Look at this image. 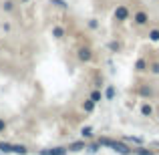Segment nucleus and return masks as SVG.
I'll return each mask as SVG.
<instances>
[{
    "label": "nucleus",
    "instance_id": "f257e3e1",
    "mask_svg": "<svg viewBox=\"0 0 159 155\" xmlns=\"http://www.w3.org/2000/svg\"><path fill=\"white\" fill-rule=\"evenodd\" d=\"M99 143L105 145V147L115 149V151H117V153H121V155H131V153H133V149L129 147L125 141H115V139H107V137H101V139H99Z\"/></svg>",
    "mask_w": 159,
    "mask_h": 155
},
{
    "label": "nucleus",
    "instance_id": "f03ea898",
    "mask_svg": "<svg viewBox=\"0 0 159 155\" xmlns=\"http://www.w3.org/2000/svg\"><path fill=\"white\" fill-rule=\"evenodd\" d=\"M77 58L81 62H91V61H93V51H91L89 47H81L77 51Z\"/></svg>",
    "mask_w": 159,
    "mask_h": 155
},
{
    "label": "nucleus",
    "instance_id": "7ed1b4c3",
    "mask_svg": "<svg viewBox=\"0 0 159 155\" xmlns=\"http://www.w3.org/2000/svg\"><path fill=\"white\" fill-rule=\"evenodd\" d=\"M129 18V8L127 6H117L115 8V20H119V22H125V20Z\"/></svg>",
    "mask_w": 159,
    "mask_h": 155
},
{
    "label": "nucleus",
    "instance_id": "20e7f679",
    "mask_svg": "<svg viewBox=\"0 0 159 155\" xmlns=\"http://www.w3.org/2000/svg\"><path fill=\"white\" fill-rule=\"evenodd\" d=\"M69 149L66 147H52V149H40L39 155H66Z\"/></svg>",
    "mask_w": 159,
    "mask_h": 155
},
{
    "label": "nucleus",
    "instance_id": "39448f33",
    "mask_svg": "<svg viewBox=\"0 0 159 155\" xmlns=\"http://www.w3.org/2000/svg\"><path fill=\"white\" fill-rule=\"evenodd\" d=\"M135 22L137 24H147L149 22V16H147V12H137V14H135Z\"/></svg>",
    "mask_w": 159,
    "mask_h": 155
},
{
    "label": "nucleus",
    "instance_id": "423d86ee",
    "mask_svg": "<svg viewBox=\"0 0 159 155\" xmlns=\"http://www.w3.org/2000/svg\"><path fill=\"white\" fill-rule=\"evenodd\" d=\"M66 149H69V151H73V153H77V151H83V149H85V143H83V141H75V143H70Z\"/></svg>",
    "mask_w": 159,
    "mask_h": 155
},
{
    "label": "nucleus",
    "instance_id": "0eeeda50",
    "mask_svg": "<svg viewBox=\"0 0 159 155\" xmlns=\"http://www.w3.org/2000/svg\"><path fill=\"white\" fill-rule=\"evenodd\" d=\"M95 105H97V103H95L93 99H87V101L83 103V111H87V113H93V111H95Z\"/></svg>",
    "mask_w": 159,
    "mask_h": 155
},
{
    "label": "nucleus",
    "instance_id": "6e6552de",
    "mask_svg": "<svg viewBox=\"0 0 159 155\" xmlns=\"http://www.w3.org/2000/svg\"><path fill=\"white\" fill-rule=\"evenodd\" d=\"M12 153H16V155H28V147H24V145H12Z\"/></svg>",
    "mask_w": 159,
    "mask_h": 155
},
{
    "label": "nucleus",
    "instance_id": "1a4fd4ad",
    "mask_svg": "<svg viewBox=\"0 0 159 155\" xmlns=\"http://www.w3.org/2000/svg\"><path fill=\"white\" fill-rule=\"evenodd\" d=\"M139 95H141V97H151V95H153V89H151V87H147V85H143L139 89Z\"/></svg>",
    "mask_w": 159,
    "mask_h": 155
},
{
    "label": "nucleus",
    "instance_id": "9d476101",
    "mask_svg": "<svg viewBox=\"0 0 159 155\" xmlns=\"http://www.w3.org/2000/svg\"><path fill=\"white\" fill-rule=\"evenodd\" d=\"M135 71H139V73H143V71H147V62H145L143 58H139V61L135 62Z\"/></svg>",
    "mask_w": 159,
    "mask_h": 155
},
{
    "label": "nucleus",
    "instance_id": "9b49d317",
    "mask_svg": "<svg viewBox=\"0 0 159 155\" xmlns=\"http://www.w3.org/2000/svg\"><path fill=\"white\" fill-rule=\"evenodd\" d=\"M141 113H143V115H145V117H149V115H151V113H153V109H151V105H147V103H143V105H141Z\"/></svg>",
    "mask_w": 159,
    "mask_h": 155
},
{
    "label": "nucleus",
    "instance_id": "f8f14e48",
    "mask_svg": "<svg viewBox=\"0 0 159 155\" xmlns=\"http://www.w3.org/2000/svg\"><path fill=\"white\" fill-rule=\"evenodd\" d=\"M51 4H54L57 8H62V10H66V8H69V4H66L65 0H51Z\"/></svg>",
    "mask_w": 159,
    "mask_h": 155
},
{
    "label": "nucleus",
    "instance_id": "ddd939ff",
    "mask_svg": "<svg viewBox=\"0 0 159 155\" xmlns=\"http://www.w3.org/2000/svg\"><path fill=\"white\" fill-rule=\"evenodd\" d=\"M52 36H57V39H62V36H65V28L54 26V28H52Z\"/></svg>",
    "mask_w": 159,
    "mask_h": 155
},
{
    "label": "nucleus",
    "instance_id": "4468645a",
    "mask_svg": "<svg viewBox=\"0 0 159 155\" xmlns=\"http://www.w3.org/2000/svg\"><path fill=\"white\" fill-rule=\"evenodd\" d=\"M0 151L2 153H12V143H0Z\"/></svg>",
    "mask_w": 159,
    "mask_h": 155
},
{
    "label": "nucleus",
    "instance_id": "2eb2a0df",
    "mask_svg": "<svg viewBox=\"0 0 159 155\" xmlns=\"http://www.w3.org/2000/svg\"><path fill=\"white\" fill-rule=\"evenodd\" d=\"M2 8H4L6 12H12V10H14V2H12V0H4Z\"/></svg>",
    "mask_w": 159,
    "mask_h": 155
},
{
    "label": "nucleus",
    "instance_id": "dca6fc26",
    "mask_svg": "<svg viewBox=\"0 0 159 155\" xmlns=\"http://www.w3.org/2000/svg\"><path fill=\"white\" fill-rule=\"evenodd\" d=\"M109 48H111L113 52H119L121 51V44L117 43V40H111V43H109Z\"/></svg>",
    "mask_w": 159,
    "mask_h": 155
},
{
    "label": "nucleus",
    "instance_id": "f3484780",
    "mask_svg": "<svg viewBox=\"0 0 159 155\" xmlns=\"http://www.w3.org/2000/svg\"><path fill=\"white\" fill-rule=\"evenodd\" d=\"M149 39H151L153 43H157V40H159V28H153V30L149 32Z\"/></svg>",
    "mask_w": 159,
    "mask_h": 155
},
{
    "label": "nucleus",
    "instance_id": "a211bd4d",
    "mask_svg": "<svg viewBox=\"0 0 159 155\" xmlns=\"http://www.w3.org/2000/svg\"><path fill=\"white\" fill-rule=\"evenodd\" d=\"M83 137H87V139H89V137H93V127H83Z\"/></svg>",
    "mask_w": 159,
    "mask_h": 155
},
{
    "label": "nucleus",
    "instance_id": "6ab92c4d",
    "mask_svg": "<svg viewBox=\"0 0 159 155\" xmlns=\"http://www.w3.org/2000/svg\"><path fill=\"white\" fill-rule=\"evenodd\" d=\"M89 99H93L95 103H99V101H101V93H99V91H93V93H91V97H89Z\"/></svg>",
    "mask_w": 159,
    "mask_h": 155
},
{
    "label": "nucleus",
    "instance_id": "aec40b11",
    "mask_svg": "<svg viewBox=\"0 0 159 155\" xmlns=\"http://www.w3.org/2000/svg\"><path fill=\"white\" fill-rule=\"evenodd\" d=\"M133 153H137V155H155V153H153V151H147V149H135V151H133Z\"/></svg>",
    "mask_w": 159,
    "mask_h": 155
},
{
    "label": "nucleus",
    "instance_id": "412c9836",
    "mask_svg": "<svg viewBox=\"0 0 159 155\" xmlns=\"http://www.w3.org/2000/svg\"><path fill=\"white\" fill-rule=\"evenodd\" d=\"M105 97L109 99V101H111V99H113V97H115V89H113V87H109V89L105 91Z\"/></svg>",
    "mask_w": 159,
    "mask_h": 155
},
{
    "label": "nucleus",
    "instance_id": "4be33fe9",
    "mask_svg": "<svg viewBox=\"0 0 159 155\" xmlns=\"http://www.w3.org/2000/svg\"><path fill=\"white\" fill-rule=\"evenodd\" d=\"M99 147H101V143H91V145H89L87 149H89L91 153H97V151H99Z\"/></svg>",
    "mask_w": 159,
    "mask_h": 155
},
{
    "label": "nucleus",
    "instance_id": "5701e85b",
    "mask_svg": "<svg viewBox=\"0 0 159 155\" xmlns=\"http://www.w3.org/2000/svg\"><path fill=\"white\" fill-rule=\"evenodd\" d=\"M125 141H131V143H137V145L143 143V139H139V137H125Z\"/></svg>",
    "mask_w": 159,
    "mask_h": 155
},
{
    "label": "nucleus",
    "instance_id": "b1692460",
    "mask_svg": "<svg viewBox=\"0 0 159 155\" xmlns=\"http://www.w3.org/2000/svg\"><path fill=\"white\" fill-rule=\"evenodd\" d=\"M151 73L153 75H159V62H153V65H151Z\"/></svg>",
    "mask_w": 159,
    "mask_h": 155
},
{
    "label": "nucleus",
    "instance_id": "393cba45",
    "mask_svg": "<svg viewBox=\"0 0 159 155\" xmlns=\"http://www.w3.org/2000/svg\"><path fill=\"white\" fill-rule=\"evenodd\" d=\"M97 26H99V20H95V18L89 20V28H97Z\"/></svg>",
    "mask_w": 159,
    "mask_h": 155
},
{
    "label": "nucleus",
    "instance_id": "a878e982",
    "mask_svg": "<svg viewBox=\"0 0 159 155\" xmlns=\"http://www.w3.org/2000/svg\"><path fill=\"white\" fill-rule=\"evenodd\" d=\"M4 129H6V123H4V121H2V119H0V133H2V131H4Z\"/></svg>",
    "mask_w": 159,
    "mask_h": 155
},
{
    "label": "nucleus",
    "instance_id": "bb28decb",
    "mask_svg": "<svg viewBox=\"0 0 159 155\" xmlns=\"http://www.w3.org/2000/svg\"><path fill=\"white\" fill-rule=\"evenodd\" d=\"M22 2H28V0H22Z\"/></svg>",
    "mask_w": 159,
    "mask_h": 155
},
{
    "label": "nucleus",
    "instance_id": "cd10ccee",
    "mask_svg": "<svg viewBox=\"0 0 159 155\" xmlns=\"http://www.w3.org/2000/svg\"><path fill=\"white\" fill-rule=\"evenodd\" d=\"M157 117H159V113H157Z\"/></svg>",
    "mask_w": 159,
    "mask_h": 155
}]
</instances>
